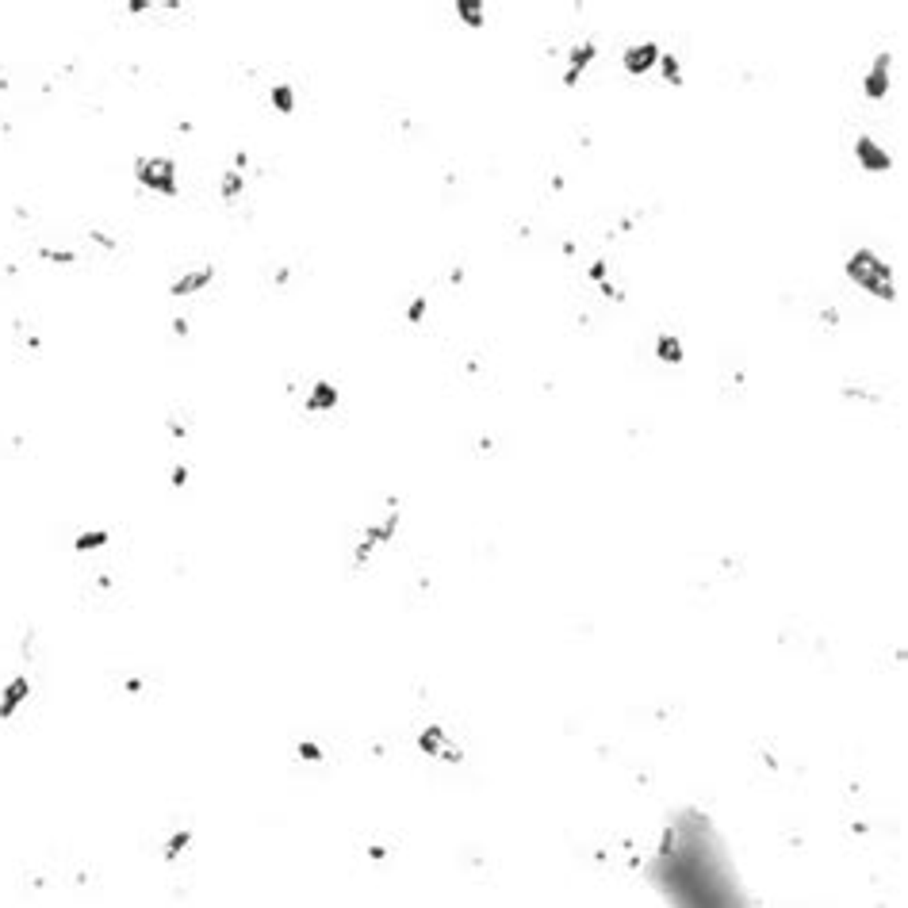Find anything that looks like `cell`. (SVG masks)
<instances>
[{
	"mask_svg": "<svg viewBox=\"0 0 908 908\" xmlns=\"http://www.w3.org/2000/svg\"><path fill=\"white\" fill-rule=\"evenodd\" d=\"M847 276H851V280L859 284L862 292L874 295V299H893V295H897L889 265L878 257V253H870V249L851 253V261H847Z\"/></svg>",
	"mask_w": 908,
	"mask_h": 908,
	"instance_id": "obj_1",
	"label": "cell"
},
{
	"mask_svg": "<svg viewBox=\"0 0 908 908\" xmlns=\"http://www.w3.org/2000/svg\"><path fill=\"white\" fill-rule=\"evenodd\" d=\"M135 180H138L142 188L157 192V196H169V199L180 192L173 157H138V161H135Z\"/></svg>",
	"mask_w": 908,
	"mask_h": 908,
	"instance_id": "obj_2",
	"label": "cell"
},
{
	"mask_svg": "<svg viewBox=\"0 0 908 908\" xmlns=\"http://www.w3.org/2000/svg\"><path fill=\"white\" fill-rule=\"evenodd\" d=\"M418 747H422L425 755H433V759H441V763H460L464 759V752H460L456 744L449 740V732L441 728V724H430V728L418 736Z\"/></svg>",
	"mask_w": 908,
	"mask_h": 908,
	"instance_id": "obj_3",
	"label": "cell"
},
{
	"mask_svg": "<svg viewBox=\"0 0 908 908\" xmlns=\"http://www.w3.org/2000/svg\"><path fill=\"white\" fill-rule=\"evenodd\" d=\"M27 697H31V678H27V675H15L12 683L0 690V721H12Z\"/></svg>",
	"mask_w": 908,
	"mask_h": 908,
	"instance_id": "obj_4",
	"label": "cell"
},
{
	"mask_svg": "<svg viewBox=\"0 0 908 908\" xmlns=\"http://www.w3.org/2000/svg\"><path fill=\"white\" fill-rule=\"evenodd\" d=\"M659 62V46H652V42H644V46H633V50H625V69L628 73H648L652 66Z\"/></svg>",
	"mask_w": 908,
	"mask_h": 908,
	"instance_id": "obj_5",
	"label": "cell"
},
{
	"mask_svg": "<svg viewBox=\"0 0 908 908\" xmlns=\"http://www.w3.org/2000/svg\"><path fill=\"white\" fill-rule=\"evenodd\" d=\"M211 280H215V265H204V268H196V273H185L177 284L169 287V292L173 295H196L199 287H207Z\"/></svg>",
	"mask_w": 908,
	"mask_h": 908,
	"instance_id": "obj_6",
	"label": "cell"
},
{
	"mask_svg": "<svg viewBox=\"0 0 908 908\" xmlns=\"http://www.w3.org/2000/svg\"><path fill=\"white\" fill-rule=\"evenodd\" d=\"M854 154H859V161L866 165L870 173H881V169H889V165H893V157H889L885 150H878V146L870 142V138H859V146H854Z\"/></svg>",
	"mask_w": 908,
	"mask_h": 908,
	"instance_id": "obj_7",
	"label": "cell"
},
{
	"mask_svg": "<svg viewBox=\"0 0 908 908\" xmlns=\"http://www.w3.org/2000/svg\"><path fill=\"white\" fill-rule=\"evenodd\" d=\"M885 92H889V54H881L874 62V69H870V77H866V96L870 100H881Z\"/></svg>",
	"mask_w": 908,
	"mask_h": 908,
	"instance_id": "obj_8",
	"label": "cell"
},
{
	"mask_svg": "<svg viewBox=\"0 0 908 908\" xmlns=\"http://www.w3.org/2000/svg\"><path fill=\"white\" fill-rule=\"evenodd\" d=\"M307 410L311 414H318V410H337V387L334 383H314L311 387V395H307Z\"/></svg>",
	"mask_w": 908,
	"mask_h": 908,
	"instance_id": "obj_9",
	"label": "cell"
},
{
	"mask_svg": "<svg viewBox=\"0 0 908 908\" xmlns=\"http://www.w3.org/2000/svg\"><path fill=\"white\" fill-rule=\"evenodd\" d=\"M242 192H246V173H238V169H230V173H223V180H219V196L230 204V199H238Z\"/></svg>",
	"mask_w": 908,
	"mask_h": 908,
	"instance_id": "obj_10",
	"label": "cell"
},
{
	"mask_svg": "<svg viewBox=\"0 0 908 908\" xmlns=\"http://www.w3.org/2000/svg\"><path fill=\"white\" fill-rule=\"evenodd\" d=\"M273 108L284 111V116H292V111H295V89H292L287 81H276V85H273Z\"/></svg>",
	"mask_w": 908,
	"mask_h": 908,
	"instance_id": "obj_11",
	"label": "cell"
},
{
	"mask_svg": "<svg viewBox=\"0 0 908 908\" xmlns=\"http://www.w3.org/2000/svg\"><path fill=\"white\" fill-rule=\"evenodd\" d=\"M104 545H108V529H89L73 540V552H92V548H104Z\"/></svg>",
	"mask_w": 908,
	"mask_h": 908,
	"instance_id": "obj_12",
	"label": "cell"
},
{
	"mask_svg": "<svg viewBox=\"0 0 908 908\" xmlns=\"http://www.w3.org/2000/svg\"><path fill=\"white\" fill-rule=\"evenodd\" d=\"M188 843H192V832H188V828H185V832H173L169 843H165V862H177L180 854L188 851Z\"/></svg>",
	"mask_w": 908,
	"mask_h": 908,
	"instance_id": "obj_13",
	"label": "cell"
},
{
	"mask_svg": "<svg viewBox=\"0 0 908 908\" xmlns=\"http://www.w3.org/2000/svg\"><path fill=\"white\" fill-rule=\"evenodd\" d=\"M456 15L468 23V27H479V23H483V15H487V8H483V4H468V0H460V4H456Z\"/></svg>",
	"mask_w": 908,
	"mask_h": 908,
	"instance_id": "obj_14",
	"label": "cell"
},
{
	"mask_svg": "<svg viewBox=\"0 0 908 908\" xmlns=\"http://www.w3.org/2000/svg\"><path fill=\"white\" fill-rule=\"evenodd\" d=\"M659 356L663 361H683V345H678V337H671V334H659Z\"/></svg>",
	"mask_w": 908,
	"mask_h": 908,
	"instance_id": "obj_15",
	"label": "cell"
},
{
	"mask_svg": "<svg viewBox=\"0 0 908 908\" xmlns=\"http://www.w3.org/2000/svg\"><path fill=\"white\" fill-rule=\"evenodd\" d=\"M39 257H42V261H54V265H73L77 253H73V249H39Z\"/></svg>",
	"mask_w": 908,
	"mask_h": 908,
	"instance_id": "obj_16",
	"label": "cell"
},
{
	"mask_svg": "<svg viewBox=\"0 0 908 908\" xmlns=\"http://www.w3.org/2000/svg\"><path fill=\"white\" fill-rule=\"evenodd\" d=\"M295 755L307 759V763H322V747L311 744V740H303V744H295Z\"/></svg>",
	"mask_w": 908,
	"mask_h": 908,
	"instance_id": "obj_17",
	"label": "cell"
},
{
	"mask_svg": "<svg viewBox=\"0 0 908 908\" xmlns=\"http://www.w3.org/2000/svg\"><path fill=\"white\" fill-rule=\"evenodd\" d=\"M663 73H667V81H678V62H675V54L663 58Z\"/></svg>",
	"mask_w": 908,
	"mask_h": 908,
	"instance_id": "obj_18",
	"label": "cell"
},
{
	"mask_svg": "<svg viewBox=\"0 0 908 908\" xmlns=\"http://www.w3.org/2000/svg\"><path fill=\"white\" fill-rule=\"evenodd\" d=\"M185 483H188V468L177 464V468H173V487H185Z\"/></svg>",
	"mask_w": 908,
	"mask_h": 908,
	"instance_id": "obj_19",
	"label": "cell"
}]
</instances>
